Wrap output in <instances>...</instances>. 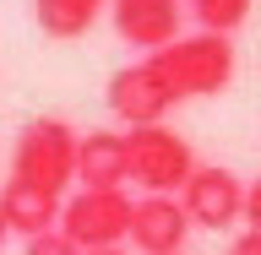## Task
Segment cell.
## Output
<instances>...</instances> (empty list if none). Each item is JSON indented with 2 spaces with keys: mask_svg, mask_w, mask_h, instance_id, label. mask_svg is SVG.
<instances>
[{
  "mask_svg": "<svg viewBox=\"0 0 261 255\" xmlns=\"http://www.w3.org/2000/svg\"><path fill=\"white\" fill-rule=\"evenodd\" d=\"M142 60H152V71L174 93V103H185V98H218L234 81V44L218 38V33H179L169 49L142 54Z\"/></svg>",
  "mask_w": 261,
  "mask_h": 255,
  "instance_id": "1",
  "label": "cell"
},
{
  "mask_svg": "<svg viewBox=\"0 0 261 255\" xmlns=\"http://www.w3.org/2000/svg\"><path fill=\"white\" fill-rule=\"evenodd\" d=\"M76 130L65 125L60 114H38L22 125L16 136V152H11V179L22 185H38L49 195H65V185L76 179Z\"/></svg>",
  "mask_w": 261,
  "mask_h": 255,
  "instance_id": "2",
  "label": "cell"
},
{
  "mask_svg": "<svg viewBox=\"0 0 261 255\" xmlns=\"http://www.w3.org/2000/svg\"><path fill=\"white\" fill-rule=\"evenodd\" d=\"M125 168H130V185H142V195H179L185 179L196 174V152L179 130L142 125V130H125Z\"/></svg>",
  "mask_w": 261,
  "mask_h": 255,
  "instance_id": "3",
  "label": "cell"
},
{
  "mask_svg": "<svg viewBox=\"0 0 261 255\" xmlns=\"http://www.w3.org/2000/svg\"><path fill=\"white\" fill-rule=\"evenodd\" d=\"M130 212H136L130 190H76L60 207V228L76 239V250H114L130 239Z\"/></svg>",
  "mask_w": 261,
  "mask_h": 255,
  "instance_id": "4",
  "label": "cell"
},
{
  "mask_svg": "<svg viewBox=\"0 0 261 255\" xmlns=\"http://www.w3.org/2000/svg\"><path fill=\"white\" fill-rule=\"evenodd\" d=\"M179 207L191 217V228H234L245 217V179L223 163H196V174L179 190Z\"/></svg>",
  "mask_w": 261,
  "mask_h": 255,
  "instance_id": "5",
  "label": "cell"
},
{
  "mask_svg": "<svg viewBox=\"0 0 261 255\" xmlns=\"http://www.w3.org/2000/svg\"><path fill=\"white\" fill-rule=\"evenodd\" d=\"M109 109H114V120L125 130H142V125H163V114L174 109V93L163 87V76L152 71V60H130V65H120L109 76Z\"/></svg>",
  "mask_w": 261,
  "mask_h": 255,
  "instance_id": "6",
  "label": "cell"
},
{
  "mask_svg": "<svg viewBox=\"0 0 261 255\" xmlns=\"http://www.w3.org/2000/svg\"><path fill=\"white\" fill-rule=\"evenodd\" d=\"M109 16H114V33H120L130 49L158 54V49H169L179 38V27H185V0H114Z\"/></svg>",
  "mask_w": 261,
  "mask_h": 255,
  "instance_id": "7",
  "label": "cell"
},
{
  "mask_svg": "<svg viewBox=\"0 0 261 255\" xmlns=\"http://www.w3.org/2000/svg\"><path fill=\"white\" fill-rule=\"evenodd\" d=\"M191 217L179 207V195H136L130 212V244L142 255H185Z\"/></svg>",
  "mask_w": 261,
  "mask_h": 255,
  "instance_id": "8",
  "label": "cell"
},
{
  "mask_svg": "<svg viewBox=\"0 0 261 255\" xmlns=\"http://www.w3.org/2000/svg\"><path fill=\"white\" fill-rule=\"evenodd\" d=\"M76 185L82 190H125V130H87L76 141Z\"/></svg>",
  "mask_w": 261,
  "mask_h": 255,
  "instance_id": "9",
  "label": "cell"
},
{
  "mask_svg": "<svg viewBox=\"0 0 261 255\" xmlns=\"http://www.w3.org/2000/svg\"><path fill=\"white\" fill-rule=\"evenodd\" d=\"M60 195L38 190V185H22V179H6L0 185V217L11 234L33 239V234H44V228H60Z\"/></svg>",
  "mask_w": 261,
  "mask_h": 255,
  "instance_id": "10",
  "label": "cell"
},
{
  "mask_svg": "<svg viewBox=\"0 0 261 255\" xmlns=\"http://www.w3.org/2000/svg\"><path fill=\"white\" fill-rule=\"evenodd\" d=\"M114 0H33V16L49 38H82L98 22V11H109Z\"/></svg>",
  "mask_w": 261,
  "mask_h": 255,
  "instance_id": "11",
  "label": "cell"
},
{
  "mask_svg": "<svg viewBox=\"0 0 261 255\" xmlns=\"http://www.w3.org/2000/svg\"><path fill=\"white\" fill-rule=\"evenodd\" d=\"M185 16H196V33H218V38H228L234 27H245L250 0H185Z\"/></svg>",
  "mask_w": 261,
  "mask_h": 255,
  "instance_id": "12",
  "label": "cell"
},
{
  "mask_svg": "<svg viewBox=\"0 0 261 255\" xmlns=\"http://www.w3.org/2000/svg\"><path fill=\"white\" fill-rule=\"evenodd\" d=\"M22 255H82V250H76V239L65 228H44V234H33L22 244Z\"/></svg>",
  "mask_w": 261,
  "mask_h": 255,
  "instance_id": "13",
  "label": "cell"
},
{
  "mask_svg": "<svg viewBox=\"0 0 261 255\" xmlns=\"http://www.w3.org/2000/svg\"><path fill=\"white\" fill-rule=\"evenodd\" d=\"M245 228H261V174L245 185Z\"/></svg>",
  "mask_w": 261,
  "mask_h": 255,
  "instance_id": "14",
  "label": "cell"
},
{
  "mask_svg": "<svg viewBox=\"0 0 261 255\" xmlns=\"http://www.w3.org/2000/svg\"><path fill=\"white\" fill-rule=\"evenodd\" d=\"M228 255H261V228H240L228 239Z\"/></svg>",
  "mask_w": 261,
  "mask_h": 255,
  "instance_id": "15",
  "label": "cell"
},
{
  "mask_svg": "<svg viewBox=\"0 0 261 255\" xmlns=\"http://www.w3.org/2000/svg\"><path fill=\"white\" fill-rule=\"evenodd\" d=\"M82 255H130L125 244H114V250H82Z\"/></svg>",
  "mask_w": 261,
  "mask_h": 255,
  "instance_id": "16",
  "label": "cell"
},
{
  "mask_svg": "<svg viewBox=\"0 0 261 255\" xmlns=\"http://www.w3.org/2000/svg\"><path fill=\"white\" fill-rule=\"evenodd\" d=\"M6 239H11V228H6V217H0V250H6Z\"/></svg>",
  "mask_w": 261,
  "mask_h": 255,
  "instance_id": "17",
  "label": "cell"
}]
</instances>
